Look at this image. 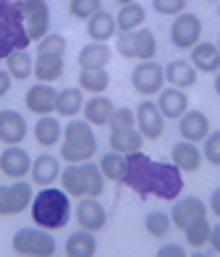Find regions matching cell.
<instances>
[{"label": "cell", "mask_w": 220, "mask_h": 257, "mask_svg": "<svg viewBox=\"0 0 220 257\" xmlns=\"http://www.w3.org/2000/svg\"><path fill=\"white\" fill-rule=\"evenodd\" d=\"M157 55V40L152 29L139 27L134 29V61H155Z\"/></svg>", "instance_id": "33"}, {"label": "cell", "mask_w": 220, "mask_h": 257, "mask_svg": "<svg viewBox=\"0 0 220 257\" xmlns=\"http://www.w3.org/2000/svg\"><path fill=\"white\" fill-rule=\"evenodd\" d=\"M29 213L34 226L58 231L66 228L71 220V197L66 194V189H55V186H40V192L34 194V200L29 205Z\"/></svg>", "instance_id": "2"}, {"label": "cell", "mask_w": 220, "mask_h": 257, "mask_svg": "<svg viewBox=\"0 0 220 257\" xmlns=\"http://www.w3.org/2000/svg\"><path fill=\"white\" fill-rule=\"evenodd\" d=\"M76 223L79 228L84 231H102L108 223V213L105 207H102V202L97 200V197H82L76 205Z\"/></svg>", "instance_id": "14"}, {"label": "cell", "mask_w": 220, "mask_h": 257, "mask_svg": "<svg viewBox=\"0 0 220 257\" xmlns=\"http://www.w3.org/2000/svg\"><path fill=\"white\" fill-rule=\"evenodd\" d=\"M196 71L202 74H217L220 71V50L212 42H196L191 48V61H189Z\"/></svg>", "instance_id": "22"}, {"label": "cell", "mask_w": 220, "mask_h": 257, "mask_svg": "<svg viewBox=\"0 0 220 257\" xmlns=\"http://www.w3.org/2000/svg\"><path fill=\"white\" fill-rule=\"evenodd\" d=\"M157 257H186V249L181 244H163L157 249Z\"/></svg>", "instance_id": "44"}, {"label": "cell", "mask_w": 220, "mask_h": 257, "mask_svg": "<svg viewBox=\"0 0 220 257\" xmlns=\"http://www.w3.org/2000/svg\"><path fill=\"white\" fill-rule=\"evenodd\" d=\"M210 247L220 254V220L212 226V231H210Z\"/></svg>", "instance_id": "46"}, {"label": "cell", "mask_w": 220, "mask_h": 257, "mask_svg": "<svg viewBox=\"0 0 220 257\" xmlns=\"http://www.w3.org/2000/svg\"><path fill=\"white\" fill-rule=\"evenodd\" d=\"M144 24V8L139 3H129V6H121L118 16H115V27L118 32H134Z\"/></svg>", "instance_id": "35"}, {"label": "cell", "mask_w": 220, "mask_h": 257, "mask_svg": "<svg viewBox=\"0 0 220 257\" xmlns=\"http://www.w3.org/2000/svg\"><path fill=\"white\" fill-rule=\"evenodd\" d=\"M11 81H14V79H11V74L0 68V100H3L8 92H11Z\"/></svg>", "instance_id": "45"}, {"label": "cell", "mask_w": 220, "mask_h": 257, "mask_svg": "<svg viewBox=\"0 0 220 257\" xmlns=\"http://www.w3.org/2000/svg\"><path fill=\"white\" fill-rule=\"evenodd\" d=\"M63 55H40L34 58V76H37V81H45V84H53V81H58L63 76Z\"/></svg>", "instance_id": "25"}, {"label": "cell", "mask_w": 220, "mask_h": 257, "mask_svg": "<svg viewBox=\"0 0 220 257\" xmlns=\"http://www.w3.org/2000/svg\"><path fill=\"white\" fill-rule=\"evenodd\" d=\"M202 218H207V205L199 197H178V200H173L170 220L178 231H186L189 226H194Z\"/></svg>", "instance_id": "11"}, {"label": "cell", "mask_w": 220, "mask_h": 257, "mask_svg": "<svg viewBox=\"0 0 220 257\" xmlns=\"http://www.w3.org/2000/svg\"><path fill=\"white\" fill-rule=\"evenodd\" d=\"M110 48L105 42H89L79 50V68H105L110 63Z\"/></svg>", "instance_id": "29"}, {"label": "cell", "mask_w": 220, "mask_h": 257, "mask_svg": "<svg viewBox=\"0 0 220 257\" xmlns=\"http://www.w3.org/2000/svg\"><path fill=\"white\" fill-rule=\"evenodd\" d=\"M202 150L196 142H189V139H181V142L173 145L170 150V163L176 168H181V173H196L202 168Z\"/></svg>", "instance_id": "16"}, {"label": "cell", "mask_w": 220, "mask_h": 257, "mask_svg": "<svg viewBox=\"0 0 220 257\" xmlns=\"http://www.w3.org/2000/svg\"><path fill=\"white\" fill-rule=\"evenodd\" d=\"M97 11H102V0H68V14L79 21H89Z\"/></svg>", "instance_id": "39"}, {"label": "cell", "mask_w": 220, "mask_h": 257, "mask_svg": "<svg viewBox=\"0 0 220 257\" xmlns=\"http://www.w3.org/2000/svg\"><path fill=\"white\" fill-rule=\"evenodd\" d=\"M84 121L92 123V126H108L113 113H115V102L105 95H92L89 100H84Z\"/></svg>", "instance_id": "21"}, {"label": "cell", "mask_w": 220, "mask_h": 257, "mask_svg": "<svg viewBox=\"0 0 220 257\" xmlns=\"http://www.w3.org/2000/svg\"><path fill=\"white\" fill-rule=\"evenodd\" d=\"M97 153V137L95 126L79 118H68L63 126V145H61V158L66 163H84L92 160Z\"/></svg>", "instance_id": "5"}, {"label": "cell", "mask_w": 220, "mask_h": 257, "mask_svg": "<svg viewBox=\"0 0 220 257\" xmlns=\"http://www.w3.org/2000/svg\"><path fill=\"white\" fill-rule=\"evenodd\" d=\"M27 118L19 110H0V142L3 145H21L27 139Z\"/></svg>", "instance_id": "17"}, {"label": "cell", "mask_w": 220, "mask_h": 257, "mask_svg": "<svg viewBox=\"0 0 220 257\" xmlns=\"http://www.w3.org/2000/svg\"><path fill=\"white\" fill-rule=\"evenodd\" d=\"M163 81H165V68L155 61H142V63H136L134 71H131V87L142 97L160 95Z\"/></svg>", "instance_id": "10"}, {"label": "cell", "mask_w": 220, "mask_h": 257, "mask_svg": "<svg viewBox=\"0 0 220 257\" xmlns=\"http://www.w3.org/2000/svg\"><path fill=\"white\" fill-rule=\"evenodd\" d=\"M32 200H34V189L24 179H16L14 184L0 186V218L24 213V210H29Z\"/></svg>", "instance_id": "8"}, {"label": "cell", "mask_w": 220, "mask_h": 257, "mask_svg": "<svg viewBox=\"0 0 220 257\" xmlns=\"http://www.w3.org/2000/svg\"><path fill=\"white\" fill-rule=\"evenodd\" d=\"M178 132H181V139H189V142L199 145L210 134V118L202 110H186L178 118Z\"/></svg>", "instance_id": "19"}, {"label": "cell", "mask_w": 220, "mask_h": 257, "mask_svg": "<svg viewBox=\"0 0 220 257\" xmlns=\"http://www.w3.org/2000/svg\"><path fill=\"white\" fill-rule=\"evenodd\" d=\"M34 139L40 147H55L63 139V126L55 115H40V121L34 123Z\"/></svg>", "instance_id": "26"}, {"label": "cell", "mask_w": 220, "mask_h": 257, "mask_svg": "<svg viewBox=\"0 0 220 257\" xmlns=\"http://www.w3.org/2000/svg\"><path fill=\"white\" fill-rule=\"evenodd\" d=\"M68 42L61 32H48L45 37L37 42V53L40 55H66Z\"/></svg>", "instance_id": "38"}, {"label": "cell", "mask_w": 220, "mask_h": 257, "mask_svg": "<svg viewBox=\"0 0 220 257\" xmlns=\"http://www.w3.org/2000/svg\"><path fill=\"white\" fill-rule=\"evenodd\" d=\"M199 40H202V19L199 16L191 14V11H183V14L173 16L170 42L176 45L178 50H191Z\"/></svg>", "instance_id": "9"}, {"label": "cell", "mask_w": 220, "mask_h": 257, "mask_svg": "<svg viewBox=\"0 0 220 257\" xmlns=\"http://www.w3.org/2000/svg\"><path fill=\"white\" fill-rule=\"evenodd\" d=\"M217 16H220V3H217Z\"/></svg>", "instance_id": "50"}, {"label": "cell", "mask_w": 220, "mask_h": 257, "mask_svg": "<svg viewBox=\"0 0 220 257\" xmlns=\"http://www.w3.org/2000/svg\"><path fill=\"white\" fill-rule=\"evenodd\" d=\"M202 155L207 158V163H212V166L220 168V132H210V134H207Z\"/></svg>", "instance_id": "41"}, {"label": "cell", "mask_w": 220, "mask_h": 257, "mask_svg": "<svg viewBox=\"0 0 220 257\" xmlns=\"http://www.w3.org/2000/svg\"><path fill=\"white\" fill-rule=\"evenodd\" d=\"M55 102H58V92L50 84H45V81L32 84L27 89V95H24L27 110L34 113V115H53L55 113Z\"/></svg>", "instance_id": "15"}, {"label": "cell", "mask_w": 220, "mask_h": 257, "mask_svg": "<svg viewBox=\"0 0 220 257\" xmlns=\"http://www.w3.org/2000/svg\"><path fill=\"white\" fill-rule=\"evenodd\" d=\"M11 249L19 257H53L58 252V244L50 236L48 228H19L11 239Z\"/></svg>", "instance_id": "6"}, {"label": "cell", "mask_w": 220, "mask_h": 257, "mask_svg": "<svg viewBox=\"0 0 220 257\" xmlns=\"http://www.w3.org/2000/svg\"><path fill=\"white\" fill-rule=\"evenodd\" d=\"M210 231H212V226H210V220L207 218H202V220H196L194 226H189L186 231V244L191 249H202V247H207L210 244Z\"/></svg>", "instance_id": "37"}, {"label": "cell", "mask_w": 220, "mask_h": 257, "mask_svg": "<svg viewBox=\"0 0 220 257\" xmlns=\"http://www.w3.org/2000/svg\"><path fill=\"white\" fill-rule=\"evenodd\" d=\"M123 184L139 194V200L157 197V200L173 202L183 192V173L168 160H152L149 155L139 153L126 155V176Z\"/></svg>", "instance_id": "1"}, {"label": "cell", "mask_w": 220, "mask_h": 257, "mask_svg": "<svg viewBox=\"0 0 220 257\" xmlns=\"http://www.w3.org/2000/svg\"><path fill=\"white\" fill-rule=\"evenodd\" d=\"M210 3H220V0H210Z\"/></svg>", "instance_id": "52"}, {"label": "cell", "mask_w": 220, "mask_h": 257, "mask_svg": "<svg viewBox=\"0 0 220 257\" xmlns=\"http://www.w3.org/2000/svg\"><path fill=\"white\" fill-rule=\"evenodd\" d=\"M115 32H118V27H115V16L108 14L105 8L97 11V14L87 21V34H89L92 42H108V40L115 37Z\"/></svg>", "instance_id": "23"}, {"label": "cell", "mask_w": 220, "mask_h": 257, "mask_svg": "<svg viewBox=\"0 0 220 257\" xmlns=\"http://www.w3.org/2000/svg\"><path fill=\"white\" fill-rule=\"evenodd\" d=\"M217 50H220V37H217Z\"/></svg>", "instance_id": "51"}, {"label": "cell", "mask_w": 220, "mask_h": 257, "mask_svg": "<svg viewBox=\"0 0 220 257\" xmlns=\"http://www.w3.org/2000/svg\"><path fill=\"white\" fill-rule=\"evenodd\" d=\"M61 186L66 189L68 197H102L105 192V176L97 163L84 160V163H68V166L61 171Z\"/></svg>", "instance_id": "3"}, {"label": "cell", "mask_w": 220, "mask_h": 257, "mask_svg": "<svg viewBox=\"0 0 220 257\" xmlns=\"http://www.w3.org/2000/svg\"><path fill=\"white\" fill-rule=\"evenodd\" d=\"M100 171H102V176H105V181L123 184V176H126V155H121V153H115V150H110V153L102 155V160H100Z\"/></svg>", "instance_id": "34"}, {"label": "cell", "mask_w": 220, "mask_h": 257, "mask_svg": "<svg viewBox=\"0 0 220 257\" xmlns=\"http://www.w3.org/2000/svg\"><path fill=\"white\" fill-rule=\"evenodd\" d=\"M29 171H32V158L27 150L19 145H6V150L0 153V173L6 179L16 181V179H24Z\"/></svg>", "instance_id": "13"}, {"label": "cell", "mask_w": 220, "mask_h": 257, "mask_svg": "<svg viewBox=\"0 0 220 257\" xmlns=\"http://www.w3.org/2000/svg\"><path fill=\"white\" fill-rule=\"evenodd\" d=\"M79 87L89 92V95H102L110 87L108 68H82L79 71Z\"/></svg>", "instance_id": "31"}, {"label": "cell", "mask_w": 220, "mask_h": 257, "mask_svg": "<svg viewBox=\"0 0 220 257\" xmlns=\"http://www.w3.org/2000/svg\"><path fill=\"white\" fill-rule=\"evenodd\" d=\"M66 254L68 257H95L97 254V239L92 231H76L66 239Z\"/></svg>", "instance_id": "30"}, {"label": "cell", "mask_w": 220, "mask_h": 257, "mask_svg": "<svg viewBox=\"0 0 220 257\" xmlns=\"http://www.w3.org/2000/svg\"><path fill=\"white\" fill-rule=\"evenodd\" d=\"M186 3L189 0H152V8L160 16H178L186 11Z\"/></svg>", "instance_id": "42"}, {"label": "cell", "mask_w": 220, "mask_h": 257, "mask_svg": "<svg viewBox=\"0 0 220 257\" xmlns=\"http://www.w3.org/2000/svg\"><path fill=\"white\" fill-rule=\"evenodd\" d=\"M144 228L152 239H165L173 228V220H170L168 213H163V210H149L144 215Z\"/></svg>", "instance_id": "36"}, {"label": "cell", "mask_w": 220, "mask_h": 257, "mask_svg": "<svg viewBox=\"0 0 220 257\" xmlns=\"http://www.w3.org/2000/svg\"><path fill=\"white\" fill-rule=\"evenodd\" d=\"M84 108V95L82 87H66L58 92V102H55V113L61 118H76Z\"/></svg>", "instance_id": "24"}, {"label": "cell", "mask_w": 220, "mask_h": 257, "mask_svg": "<svg viewBox=\"0 0 220 257\" xmlns=\"http://www.w3.org/2000/svg\"><path fill=\"white\" fill-rule=\"evenodd\" d=\"M21 16L27 24V34L32 42H40L50 32V6L48 0H19Z\"/></svg>", "instance_id": "7"}, {"label": "cell", "mask_w": 220, "mask_h": 257, "mask_svg": "<svg viewBox=\"0 0 220 257\" xmlns=\"http://www.w3.org/2000/svg\"><path fill=\"white\" fill-rule=\"evenodd\" d=\"M110 132H121V128H134L136 126V113L131 108H115L110 118Z\"/></svg>", "instance_id": "40"}, {"label": "cell", "mask_w": 220, "mask_h": 257, "mask_svg": "<svg viewBox=\"0 0 220 257\" xmlns=\"http://www.w3.org/2000/svg\"><path fill=\"white\" fill-rule=\"evenodd\" d=\"M29 45L32 40L27 34L19 0H0V61H6L16 50H27Z\"/></svg>", "instance_id": "4"}, {"label": "cell", "mask_w": 220, "mask_h": 257, "mask_svg": "<svg viewBox=\"0 0 220 257\" xmlns=\"http://www.w3.org/2000/svg\"><path fill=\"white\" fill-rule=\"evenodd\" d=\"M157 108H160V113H163V118H168V121H178L181 115L189 110V97H186V92L178 89V87L160 89Z\"/></svg>", "instance_id": "20"}, {"label": "cell", "mask_w": 220, "mask_h": 257, "mask_svg": "<svg viewBox=\"0 0 220 257\" xmlns=\"http://www.w3.org/2000/svg\"><path fill=\"white\" fill-rule=\"evenodd\" d=\"M115 48L123 58H129L134 61V32H118V42H115Z\"/></svg>", "instance_id": "43"}, {"label": "cell", "mask_w": 220, "mask_h": 257, "mask_svg": "<svg viewBox=\"0 0 220 257\" xmlns=\"http://www.w3.org/2000/svg\"><path fill=\"white\" fill-rule=\"evenodd\" d=\"M3 63H6V71L11 74V79H16V81H27L34 74V58L27 50L11 53Z\"/></svg>", "instance_id": "32"}, {"label": "cell", "mask_w": 220, "mask_h": 257, "mask_svg": "<svg viewBox=\"0 0 220 257\" xmlns=\"http://www.w3.org/2000/svg\"><path fill=\"white\" fill-rule=\"evenodd\" d=\"M215 95L220 97V71L215 74Z\"/></svg>", "instance_id": "48"}, {"label": "cell", "mask_w": 220, "mask_h": 257, "mask_svg": "<svg viewBox=\"0 0 220 257\" xmlns=\"http://www.w3.org/2000/svg\"><path fill=\"white\" fill-rule=\"evenodd\" d=\"M61 160H58L55 155H48V153H42L32 160V171H29V176H32V184L34 186H53L58 179H61Z\"/></svg>", "instance_id": "18"}, {"label": "cell", "mask_w": 220, "mask_h": 257, "mask_svg": "<svg viewBox=\"0 0 220 257\" xmlns=\"http://www.w3.org/2000/svg\"><path fill=\"white\" fill-rule=\"evenodd\" d=\"M121 6H129V3H136V0H118Z\"/></svg>", "instance_id": "49"}, {"label": "cell", "mask_w": 220, "mask_h": 257, "mask_svg": "<svg viewBox=\"0 0 220 257\" xmlns=\"http://www.w3.org/2000/svg\"><path fill=\"white\" fill-rule=\"evenodd\" d=\"M144 145V137L139 134V128H121V132H110V150L121 155H131V153H139Z\"/></svg>", "instance_id": "28"}, {"label": "cell", "mask_w": 220, "mask_h": 257, "mask_svg": "<svg viewBox=\"0 0 220 257\" xmlns=\"http://www.w3.org/2000/svg\"><path fill=\"white\" fill-rule=\"evenodd\" d=\"M196 68L186 61H170L165 66V81L170 87H178V89H189L196 84Z\"/></svg>", "instance_id": "27"}, {"label": "cell", "mask_w": 220, "mask_h": 257, "mask_svg": "<svg viewBox=\"0 0 220 257\" xmlns=\"http://www.w3.org/2000/svg\"><path fill=\"white\" fill-rule=\"evenodd\" d=\"M210 210L220 218V189H215V192H212V197H210Z\"/></svg>", "instance_id": "47"}, {"label": "cell", "mask_w": 220, "mask_h": 257, "mask_svg": "<svg viewBox=\"0 0 220 257\" xmlns=\"http://www.w3.org/2000/svg\"><path fill=\"white\" fill-rule=\"evenodd\" d=\"M134 113H136V128L144 139H160L163 137L165 118H163V113H160L157 102L144 100V102H139V108Z\"/></svg>", "instance_id": "12"}]
</instances>
